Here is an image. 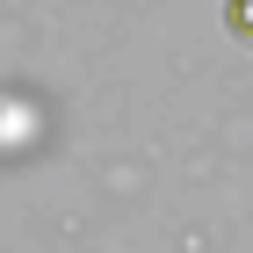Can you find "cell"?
Masks as SVG:
<instances>
[{"label": "cell", "mask_w": 253, "mask_h": 253, "mask_svg": "<svg viewBox=\"0 0 253 253\" xmlns=\"http://www.w3.org/2000/svg\"><path fill=\"white\" fill-rule=\"evenodd\" d=\"M232 29H239V37H253V0H232Z\"/></svg>", "instance_id": "6da1fadb"}]
</instances>
